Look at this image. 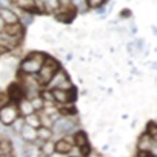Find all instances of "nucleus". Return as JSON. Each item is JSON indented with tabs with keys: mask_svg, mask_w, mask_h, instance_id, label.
<instances>
[{
	"mask_svg": "<svg viewBox=\"0 0 157 157\" xmlns=\"http://www.w3.org/2000/svg\"><path fill=\"white\" fill-rule=\"evenodd\" d=\"M61 68V63L57 60L53 56H46L42 63L39 71L35 73V77H37V81L39 83L41 87H45L46 84L50 81L52 76L56 73V71H58Z\"/></svg>",
	"mask_w": 157,
	"mask_h": 157,
	"instance_id": "nucleus-1",
	"label": "nucleus"
},
{
	"mask_svg": "<svg viewBox=\"0 0 157 157\" xmlns=\"http://www.w3.org/2000/svg\"><path fill=\"white\" fill-rule=\"evenodd\" d=\"M50 129L53 132V136L61 134V137H63L65 134H73L78 129V118L77 115H73V117L60 115L52 123Z\"/></svg>",
	"mask_w": 157,
	"mask_h": 157,
	"instance_id": "nucleus-2",
	"label": "nucleus"
},
{
	"mask_svg": "<svg viewBox=\"0 0 157 157\" xmlns=\"http://www.w3.org/2000/svg\"><path fill=\"white\" fill-rule=\"evenodd\" d=\"M46 56L48 54L44 53V52H38V50L30 52V53L19 63L18 71L23 72V73H27V75H35L39 71V68H41V65L44 63Z\"/></svg>",
	"mask_w": 157,
	"mask_h": 157,
	"instance_id": "nucleus-3",
	"label": "nucleus"
},
{
	"mask_svg": "<svg viewBox=\"0 0 157 157\" xmlns=\"http://www.w3.org/2000/svg\"><path fill=\"white\" fill-rule=\"evenodd\" d=\"M45 87L49 88V90H53V88H58V90H71V88H73L75 86H73V83H72L68 72L61 67L58 71H56V73L52 76L50 81H49Z\"/></svg>",
	"mask_w": 157,
	"mask_h": 157,
	"instance_id": "nucleus-4",
	"label": "nucleus"
},
{
	"mask_svg": "<svg viewBox=\"0 0 157 157\" xmlns=\"http://www.w3.org/2000/svg\"><path fill=\"white\" fill-rule=\"evenodd\" d=\"M19 117L18 106L14 102H8L6 106L0 107V123L6 127H10L11 123Z\"/></svg>",
	"mask_w": 157,
	"mask_h": 157,
	"instance_id": "nucleus-5",
	"label": "nucleus"
},
{
	"mask_svg": "<svg viewBox=\"0 0 157 157\" xmlns=\"http://www.w3.org/2000/svg\"><path fill=\"white\" fill-rule=\"evenodd\" d=\"M52 94L54 96V102L57 104H68V103H75L77 99V90L76 87L71 88V90H58L53 88Z\"/></svg>",
	"mask_w": 157,
	"mask_h": 157,
	"instance_id": "nucleus-6",
	"label": "nucleus"
},
{
	"mask_svg": "<svg viewBox=\"0 0 157 157\" xmlns=\"http://www.w3.org/2000/svg\"><path fill=\"white\" fill-rule=\"evenodd\" d=\"M156 141L157 138H153L146 132H144L137 140V150H150L156 155Z\"/></svg>",
	"mask_w": 157,
	"mask_h": 157,
	"instance_id": "nucleus-7",
	"label": "nucleus"
},
{
	"mask_svg": "<svg viewBox=\"0 0 157 157\" xmlns=\"http://www.w3.org/2000/svg\"><path fill=\"white\" fill-rule=\"evenodd\" d=\"M7 95L10 98V102L18 103L19 100L25 98V87L22 86L19 81H18V83L10 84L8 88H7Z\"/></svg>",
	"mask_w": 157,
	"mask_h": 157,
	"instance_id": "nucleus-8",
	"label": "nucleus"
},
{
	"mask_svg": "<svg viewBox=\"0 0 157 157\" xmlns=\"http://www.w3.org/2000/svg\"><path fill=\"white\" fill-rule=\"evenodd\" d=\"M3 31H4L7 35H10V37L23 39L25 33H26V27L21 23V22H15V23H11V25H4Z\"/></svg>",
	"mask_w": 157,
	"mask_h": 157,
	"instance_id": "nucleus-9",
	"label": "nucleus"
},
{
	"mask_svg": "<svg viewBox=\"0 0 157 157\" xmlns=\"http://www.w3.org/2000/svg\"><path fill=\"white\" fill-rule=\"evenodd\" d=\"M11 6H14L15 8L21 10V11L31 12V14H39L37 7H35V0H12Z\"/></svg>",
	"mask_w": 157,
	"mask_h": 157,
	"instance_id": "nucleus-10",
	"label": "nucleus"
},
{
	"mask_svg": "<svg viewBox=\"0 0 157 157\" xmlns=\"http://www.w3.org/2000/svg\"><path fill=\"white\" fill-rule=\"evenodd\" d=\"M0 18L4 22V25H11L15 22H19V16L16 14L15 10L10 8V7H0Z\"/></svg>",
	"mask_w": 157,
	"mask_h": 157,
	"instance_id": "nucleus-11",
	"label": "nucleus"
},
{
	"mask_svg": "<svg viewBox=\"0 0 157 157\" xmlns=\"http://www.w3.org/2000/svg\"><path fill=\"white\" fill-rule=\"evenodd\" d=\"M18 134L21 136L22 141L27 142V144H33L35 140H37V129H35V127L29 126V125H26V123L22 126L21 132H19Z\"/></svg>",
	"mask_w": 157,
	"mask_h": 157,
	"instance_id": "nucleus-12",
	"label": "nucleus"
},
{
	"mask_svg": "<svg viewBox=\"0 0 157 157\" xmlns=\"http://www.w3.org/2000/svg\"><path fill=\"white\" fill-rule=\"evenodd\" d=\"M72 148H73V145L69 141H67L64 137L54 141V153H57V156H68Z\"/></svg>",
	"mask_w": 157,
	"mask_h": 157,
	"instance_id": "nucleus-13",
	"label": "nucleus"
},
{
	"mask_svg": "<svg viewBox=\"0 0 157 157\" xmlns=\"http://www.w3.org/2000/svg\"><path fill=\"white\" fill-rule=\"evenodd\" d=\"M72 137H73V146H76V148H81V146L90 144V141H88V136L84 130L77 129L76 132L72 134Z\"/></svg>",
	"mask_w": 157,
	"mask_h": 157,
	"instance_id": "nucleus-14",
	"label": "nucleus"
},
{
	"mask_svg": "<svg viewBox=\"0 0 157 157\" xmlns=\"http://www.w3.org/2000/svg\"><path fill=\"white\" fill-rule=\"evenodd\" d=\"M16 106H18V111H19V115L22 117H26L29 115V114L34 113V109H33L31 103H30V99H27V98H23V99H21L18 103H16Z\"/></svg>",
	"mask_w": 157,
	"mask_h": 157,
	"instance_id": "nucleus-15",
	"label": "nucleus"
},
{
	"mask_svg": "<svg viewBox=\"0 0 157 157\" xmlns=\"http://www.w3.org/2000/svg\"><path fill=\"white\" fill-rule=\"evenodd\" d=\"M58 106H60V107H57L58 113H60V115H63V117H73V115H77L78 114L76 106H75L73 103L58 104Z\"/></svg>",
	"mask_w": 157,
	"mask_h": 157,
	"instance_id": "nucleus-16",
	"label": "nucleus"
},
{
	"mask_svg": "<svg viewBox=\"0 0 157 157\" xmlns=\"http://www.w3.org/2000/svg\"><path fill=\"white\" fill-rule=\"evenodd\" d=\"M0 149H2L3 153H4V157L12 156V153H14V144H12L11 138L3 137V138L0 140Z\"/></svg>",
	"mask_w": 157,
	"mask_h": 157,
	"instance_id": "nucleus-17",
	"label": "nucleus"
},
{
	"mask_svg": "<svg viewBox=\"0 0 157 157\" xmlns=\"http://www.w3.org/2000/svg\"><path fill=\"white\" fill-rule=\"evenodd\" d=\"M53 153H54V141H52V140L44 141L42 146L39 148V156L41 157H50Z\"/></svg>",
	"mask_w": 157,
	"mask_h": 157,
	"instance_id": "nucleus-18",
	"label": "nucleus"
},
{
	"mask_svg": "<svg viewBox=\"0 0 157 157\" xmlns=\"http://www.w3.org/2000/svg\"><path fill=\"white\" fill-rule=\"evenodd\" d=\"M23 119H25L26 125H29L31 127H35V129H37V127L41 126V119H39L38 111H34V113H31V114H29V115L23 117Z\"/></svg>",
	"mask_w": 157,
	"mask_h": 157,
	"instance_id": "nucleus-19",
	"label": "nucleus"
},
{
	"mask_svg": "<svg viewBox=\"0 0 157 157\" xmlns=\"http://www.w3.org/2000/svg\"><path fill=\"white\" fill-rule=\"evenodd\" d=\"M37 138L42 140V141H48V140L53 138V132H52L50 127L48 126H39L37 127Z\"/></svg>",
	"mask_w": 157,
	"mask_h": 157,
	"instance_id": "nucleus-20",
	"label": "nucleus"
},
{
	"mask_svg": "<svg viewBox=\"0 0 157 157\" xmlns=\"http://www.w3.org/2000/svg\"><path fill=\"white\" fill-rule=\"evenodd\" d=\"M44 3V10L46 14H53V12L60 7V2L58 0H42Z\"/></svg>",
	"mask_w": 157,
	"mask_h": 157,
	"instance_id": "nucleus-21",
	"label": "nucleus"
},
{
	"mask_svg": "<svg viewBox=\"0 0 157 157\" xmlns=\"http://www.w3.org/2000/svg\"><path fill=\"white\" fill-rule=\"evenodd\" d=\"M39 96L44 99V102L45 103H49V104H54V96H53V94H52V90H49V88L46 87H44V88H41L39 90Z\"/></svg>",
	"mask_w": 157,
	"mask_h": 157,
	"instance_id": "nucleus-22",
	"label": "nucleus"
},
{
	"mask_svg": "<svg viewBox=\"0 0 157 157\" xmlns=\"http://www.w3.org/2000/svg\"><path fill=\"white\" fill-rule=\"evenodd\" d=\"M21 12H22V14H18L19 22H21L25 27L30 26L33 22H34V14H31V12H26V11H21Z\"/></svg>",
	"mask_w": 157,
	"mask_h": 157,
	"instance_id": "nucleus-23",
	"label": "nucleus"
},
{
	"mask_svg": "<svg viewBox=\"0 0 157 157\" xmlns=\"http://www.w3.org/2000/svg\"><path fill=\"white\" fill-rule=\"evenodd\" d=\"M30 103H31L33 109H34L35 111H39V110H42V109L45 107V102H44V99L39 96V94L31 98V99H30Z\"/></svg>",
	"mask_w": 157,
	"mask_h": 157,
	"instance_id": "nucleus-24",
	"label": "nucleus"
},
{
	"mask_svg": "<svg viewBox=\"0 0 157 157\" xmlns=\"http://www.w3.org/2000/svg\"><path fill=\"white\" fill-rule=\"evenodd\" d=\"M23 125H25V119H23V117L19 115V117L14 121V122L11 123V126H10V127L12 129V132L18 134L19 132H21V129H22V126H23Z\"/></svg>",
	"mask_w": 157,
	"mask_h": 157,
	"instance_id": "nucleus-25",
	"label": "nucleus"
},
{
	"mask_svg": "<svg viewBox=\"0 0 157 157\" xmlns=\"http://www.w3.org/2000/svg\"><path fill=\"white\" fill-rule=\"evenodd\" d=\"M146 133L149 136H152L153 138H157V125H156V121H149L146 123Z\"/></svg>",
	"mask_w": 157,
	"mask_h": 157,
	"instance_id": "nucleus-26",
	"label": "nucleus"
},
{
	"mask_svg": "<svg viewBox=\"0 0 157 157\" xmlns=\"http://www.w3.org/2000/svg\"><path fill=\"white\" fill-rule=\"evenodd\" d=\"M104 3H106V0H86V4L90 10H96L98 7L103 6Z\"/></svg>",
	"mask_w": 157,
	"mask_h": 157,
	"instance_id": "nucleus-27",
	"label": "nucleus"
},
{
	"mask_svg": "<svg viewBox=\"0 0 157 157\" xmlns=\"http://www.w3.org/2000/svg\"><path fill=\"white\" fill-rule=\"evenodd\" d=\"M39 119H41V125H42V126L50 127L52 123H53V121L50 119V117L46 115L45 113H42V111H39Z\"/></svg>",
	"mask_w": 157,
	"mask_h": 157,
	"instance_id": "nucleus-28",
	"label": "nucleus"
},
{
	"mask_svg": "<svg viewBox=\"0 0 157 157\" xmlns=\"http://www.w3.org/2000/svg\"><path fill=\"white\" fill-rule=\"evenodd\" d=\"M8 102H10V98H8L7 92H0V107L6 106Z\"/></svg>",
	"mask_w": 157,
	"mask_h": 157,
	"instance_id": "nucleus-29",
	"label": "nucleus"
},
{
	"mask_svg": "<svg viewBox=\"0 0 157 157\" xmlns=\"http://www.w3.org/2000/svg\"><path fill=\"white\" fill-rule=\"evenodd\" d=\"M137 157H156V155L152 153L150 150H138L137 152Z\"/></svg>",
	"mask_w": 157,
	"mask_h": 157,
	"instance_id": "nucleus-30",
	"label": "nucleus"
},
{
	"mask_svg": "<svg viewBox=\"0 0 157 157\" xmlns=\"http://www.w3.org/2000/svg\"><path fill=\"white\" fill-rule=\"evenodd\" d=\"M121 16H122V18H130V16H132V11H130L129 8H123L122 11H121Z\"/></svg>",
	"mask_w": 157,
	"mask_h": 157,
	"instance_id": "nucleus-31",
	"label": "nucleus"
},
{
	"mask_svg": "<svg viewBox=\"0 0 157 157\" xmlns=\"http://www.w3.org/2000/svg\"><path fill=\"white\" fill-rule=\"evenodd\" d=\"M0 78H2L3 81L8 80V78H10V72H7V71H3V72H0Z\"/></svg>",
	"mask_w": 157,
	"mask_h": 157,
	"instance_id": "nucleus-32",
	"label": "nucleus"
},
{
	"mask_svg": "<svg viewBox=\"0 0 157 157\" xmlns=\"http://www.w3.org/2000/svg\"><path fill=\"white\" fill-rule=\"evenodd\" d=\"M8 53V50L6 48H3L2 45H0V56H4V54H7Z\"/></svg>",
	"mask_w": 157,
	"mask_h": 157,
	"instance_id": "nucleus-33",
	"label": "nucleus"
},
{
	"mask_svg": "<svg viewBox=\"0 0 157 157\" xmlns=\"http://www.w3.org/2000/svg\"><path fill=\"white\" fill-rule=\"evenodd\" d=\"M3 27H4V22H3L2 18H0V30H3Z\"/></svg>",
	"mask_w": 157,
	"mask_h": 157,
	"instance_id": "nucleus-34",
	"label": "nucleus"
},
{
	"mask_svg": "<svg viewBox=\"0 0 157 157\" xmlns=\"http://www.w3.org/2000/svg\"><path fill=\"white\" fill-rule=\"evenodd\" d=\"M8 2H10V3H11V2H12V0H8Z\"/></svg>",
	"mask_w": 157,
	"mask_h": 157,
	"instance_id": "nucleus-35",
	"label": "nucleus"
},
{
	"mask_svg": "<svg viewBox=\"0 0 157 157\" xmlns=\"http://www.w3.org/2000/svg\"><path fill=\"white\" fill-rule=\"evenodd\" d=\"M0 7H2V3H0Z\"/></svg>",
	"mask_w": 157,
	"mask_h": 157,
	"instance_id": "nucleus-36",
	"label": "nucleus"
}]
</instances>
